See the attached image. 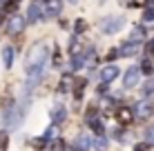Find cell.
I'll list each match as a JSON object with an SVG mask.
<instances>
[{"label":"cell","instance_id":"1","mask_svg":"<svg viewBox=\"0 0 154 151\" xmlns=\"http://www.w3.org/2000/svg\"><path fill=\"white\" fill-rule=\"evenodd\" d=\"M47 56H49V49H47L45 42H36L29 47L27 56H25V71H27V85L34 87L38 85L45 76V65H47Z\"/></svg>","mask_w":154,"mask_h":151},{"label":"cell","instance_id":"2","mask_svg":"<svg viewBox=\"0 0 154 151\" xmlns=\"http://www.w3.org/2000/svg\"><path fill=\"white\" fill-rule=\"evenodd\" d=\"M123 27H125V18H121V16H107V18L100 20V29L105 33H116Z\"/></svg>","mask_w":154,"mask_h":151},{"label":"cell","instance_id":"3","mask_svg":"<svg viewBox=\"0 0 154 151\" xmlns=\"http://www.w3.org/2000/svg\"><path fill=\"white\" fill-rule=\"evenodd\" d=\"M25 25H27V18H20V16H11L7 20V33L9 36H20L25 31Z\"/></svg>","mask_w":154,"mask_h":151},{"label":"cell","instance_id":"4","mask_svg":"<svg viewBox=\"0 0 154 151\" xmlns=\"http://www.w3.org/2000/svg\"><path fill=\"white\" fill-rule=\"evenodd\" d=\"M63 11V0H45L42 4V16L45 18H56Z\"/></svg>","mask_w":154,"mask_h":151},{"label":"cell","instance_id":"5","mask_svg":"<svg viewBox=\"0 0 154 151\" xmlns=\"http://www.w3.org/2000/svg\"><path fill=\"white\" fill-rule=\"evenodd\" d=\"M139 80H141V67H130V69L125 71V76H123L125 89H132V87H136V85H139Z\"/></svg>","mask_w":154,"mask_h":151},{"label":"cell","instance_id":"6","mask_svg":"<svg viewBox=\"0 0 154 151\" xmlns=\"http://www.w3.org/2000/svg\"><path fill=\"white\" fill-rule=\"evenodd\" d=\"M119 74H121V69L116 65H107V67H103V69L98 71V80L103 82V85H109Z\"/></svg>","mask_w":154,"mask_h":151},{"label":"cell","instance_id":"7","mask_svg":"<svg viewBox=\"0 0 154 151\" xmlns=\"http://www.w3.org/2000/svg\"><path fill=\"white\" fill-rule=\"evenodd\" d=\"M114 116H116V120L123 124V127H125V124H130V122L136 118V116H134V109H130V107H121V109H116Z\"/></svg>","mask_w":154,"mask_h":151},{"label":"cell","instance_id":"8","mask_svg":"<svg viewBox=\"0 0 154 151\" xmlns=\"http://www.w3.org/2000/svg\"><path fill=\"white\" fill-rule=\"evenodd\" d=\"M40 18H45V16H42V7L38 2H31L27 7V22H38Z\"/></svg>","mask_w":154,"mask_h":151},{"label":"cell","instance_id":"9","mask_svg":"<svg viewBox=\"0 0 154 151\" xmlns=\"http://www.w3.org/2000/svg\"><path fill=\"white\" fill-rule=\"evenodd\" d=\"M119 49H121V58H130V56H136V51H139V42L127 40V42H123Z\"/></svg>","mask_w":154,"mask_h":151},{"label":"cell","instance_id":"10","mask_svg":"<svg viewBox=\"0 0 154 151\" xmlns=\"http://www.w3.org/2000/svg\"><path fill=\"white\" fill-rule=\"evenodd\" d=\"M152 105H147V102H139V105L134 107V116L139 118V120H145V118L152 116Z\"/></svg>","mask_w":154,"mask_h":151},{"label":"cell","instance_id":"11","mask_svg":"<svg viewBox=\"0 0 154 151\" xmlns=\"http://www.w3.org/2000/svg\"><path fill=\"white\" fill-rule=\"evenodd\" d=\"M49 118H51V122H54V124H63V122H65V118H67V111H65V107L56 105V107L49 111Z\"/></svg>","mask_w":154,"mask_h":151},{"label":"cell","instance_id":"12","mask_svg":"<svg viewBox=\"0 0 154 151\" xmlns=\"http://www.w3.org/2000/svg\"><path fill=\"white\" fill-rule=\"evenodd\" d=\"M145 29L141 27V25H136V27H132V36H130V40H134V42H143L145 40Z\"/></svg>","mask_w":154,"mask_h":151},{"label":"cell","instance_id":"13","mask_svg":"<svg viewBox=\"0 0 154 151\" xmlns=\"http://www.w3.org/2000/svg\"><path fill=\"white\" fill-rule=\"evenodd\" d=\"M2 62H5V67H7V69L14 65V47L7 45V47L2 49Z\"/></svg>","mask_w":154,"mask_h":151},{"label":"cell","instance_id":"14","mask_svg":"<svg viewBox=\"0 0 154 151\" xmlns=\"http://www.w3.org/2000/svg\"><path fill=\"white\" fill-rule=\"evenodd\" d=\"M139 67H141V74H145V76H152L154 74V62H152V58H145Z\"/></svg>","mask_w":154,"mask_h":151},{"label":"cell","instance_id":"15","mask_svg":"<svg viewBox=\"0 0 154 151\" xmlns=\"http://www.w3.org/2000/svg\"><path fill=\"white\" fill-rule=\"evenodd\" d=\"M85 62H87V58H85L83 54H74V58H72V69H74V71H78V69H81V67L85 65Z\"/></svg>","mask_w":154,"mask_h":151},{"label":"cell","instance_id":"16","mask_svg":"<svg viewBox=\"0 0 154 151\" xmlns=\"http://www.w3.org/2000/svg\"><path fill=\"white\" fill-rule=\"evenodd\" d=\"M31 144H34V149L42 151L45 147H49V140H47L45 136H40V138H31Z\"/></svg>","mask_w":154,"mask_h":151},{"label":"cell","instance_id":"17","mask_svg":"<svg viewBox=\"0 0 154 151\" xmlns=\"http://www.w3.org/2000/svg\"><path fill=\"white\" fill-rule=\"evenodd\" d=\"M89 127H92V131L98 133V136H103V133H105V124L100 122L98 118H96V120H89Z\"/></svg>","mask_w":154,"mask_h":151},{"label":"cell","instance_id":"18","mask_svg":"<svg viewBox=\"0 0 154 151\" xmlns=\"http://www.w3.org/2000/svg\"><path fill=\"white\" fill-rule=\"evenodd\" d=\"M143 96H147V98L154 96V78H152V76H150V80L143 85Z\"/></svg>","mask_w":154,"mask_h":151},{"label":"cell","instance_id":"19","mask_svg":"<svg viewBox=\"0 0 154 151\" xmlns=\"http://www.w3.org/2000/svg\"><path fill=\"white\" fill-rule=\"evenodd\" d=\"M89 144H92V140H89L87 136H78V138H76V147H78V149L85 151V149H89Z\"/></svg>","mask_w":154,"mask_h":151},{"label":"cell","instance_id":"20","mask_svg":"<svg viewBox=\"0 0 154 151\" xmlns=\"http://www.w3.org/2000/svg\"><path fill=\"white\" fill-rule=\"evenodd\" d=\"M69 85H72V76H65V80H60V85H58V91L67 93L69 91Z\"/></svg>","mask_w":154,"mask_h":151},{"label":"cell","instance_id":"21","mask_svg":"<svg viewBox=\"0 0 154 151\" xmlns=\"http://www.w3.org/2000/svg\"><path fill=\"white\" fill-rule=\"evenodd\" d=\"M49 149L51 151H65V142H63L60 138H56V140H51V142H49Z\"/></svg>","mask_w":154,"mask_h":151},{"label":"cell","instance_id":"22","mask_svg":"<svg viewBox=\"0 0 154 151\" xmlns=\"http://www.w3.org/2000/svg\"><path fill=\"white\" fill-rule=\"evenodd\" d=\"M74 31H76V33H83V31H87V22H85L83 18H78L76 25H74Z\"/></svg>","mask_w":154,"mask_h":151},{"label":"cell","instance_id":"23","mask_svg":"<svg viewBox=\"0 0 154 151\" xmlns=\"http://www.w3.org/2000/svg\"><path fill=\"white\" fill-rule=\"evenodd\" d=\"M96 116H98V109H96V107H89V109H87V113H85L87 122H89V120H96Z\"/></svg>","mask_w":154,"mask_h":151},{"label":"cell","instance_id":"24","mask_svg":"<svg viewBox=\"0 0 154 151\" xmlns=\"http://www.w3.org/2000/svg\"><path fill=\"white\" fill-rule=\"evenodd\" d=\"M145 142L150 144V147L154 144V127H150V129H145Z\"/></svg>","mask_w":154,"mask_h":151},{"label":"cell","instance_id":"25","mask_svg":"<svg viewBox=\"0 0 154 151\" xmlns=\"http://www.w3.org/2000/svg\"><path fill=\"white\" fill-rule=\"evenodd\" d=\"M54 67H58V69L63 67V60H60V49H58V47L54 49Z\"/></svg>","mask_w":154,"mask_h":151},{"label":"cell","instance_id":"26","mask_svg":"<svg viewBox=\"0 0 154 151\" xmlns=\"http://www.w3.org/2000/svg\"><path fill=\"white\" fill-rule=\"evenodd\" d=\"M143 20H145V22H154V9H152V7L145 9V13H143Z\"/></svg>","mask_w":154,"mask_h":151},{"label":"cell","instance_id":"27","mask_svg":"<svg viewBox=\"0 0 154 151\" xmlns=\"http://www.w3.org/2000/svg\"><path fill=\"white\" fill-rule=\"evenodd\" d=\"M121 56V49L116 47V49H109V54H107V60H114V58H119Z\"/></svg>","mask_w":154,"mask_h":151},{"label":"cell","instance_id":"28","mask_svg":"<svg viewBox=\"0 0 154 151\" xmlns=\"http://www.w3.org/2000/svg\"><path fill=\"white\" fill-rule=\"evenodd\" d=\"M105 144H107V142H105V140H103V136H100V138H96V140H94V147H96V149H100V151H103V149H105Z\"/></svg>","mask_w":154,"mask_h":151},{"label":"cell","instance_id":"29","mask_svg":"<svg viewBox=\"0 0 154 151\" xmlns=\"http://www.w3.org/2000/svg\"><path fill=\"white\" fill-rule=\"evenodd\" d=\"M121 4L127 7V9H132V7H136V4H139V0H121Z\"/></svg>","mask_w":154,"mask_h":151},{"label":"cell","instance_id":"30","mask_svg":"<svg viewBox=\"0 0 154 151\" xmlns=\"http://www.w3.org/2000/svg\"><path fill=\"white\" fill-rule=\"evenodd\" d=\"M96 93H98V96H105V93H107V85H103V82H100V87L96 89Z\"/></svg>","mask_w":154,"mask_h":151},{"label":"cell","instance_id":"31","mask_svg":"<svg viewBox=\"0 0 154 151\" xmlns=\"http://www.w3.org/2000/svg\"><path fill=\"white\" fill-rule=\"evenodd\" d=\"M147 147H150L147 142H143V144H134V151H147Z\"/></svg>","mask_w":154,"mask_h":151},{"label":"cell","instance_id":"32","mask_svg":"<svg viewBox=\"0 0 154 151\" xmlns=\"http://www.w3.org/2000/svg\"><path fill=\"white\" fill-rule=\"evenodd\" d=\"M145 51H147V54H150V56L154 54V40H150V42L145 45Z\"/></svg>","mask_w":154,"mask_h":151},{"label":"cell","instance_id":"33","mask_svg":"<svg viewBox=\"0 0 154 151\" xmlns=\"http://www.w3.org/2000/svg\"><path fill=\"white\" fill-rule=\"evenodd\" d=\"M74 151H83V149H78V147H76V149H74Z\"/></svg>","mask_w":154,"mask_h":151},{"label":"cell","instance_id":"34","mask_svg":"<svg viewBox=\"0 0 154 151\" xmlns=\"http://www.w3.org/2000/svg\"><path fill=\"white\" fill-rule=\"evenodd\" d=\"M11 2H20V0H11Z\"/></svg>","mask_w":154,"mask_h":151},{"label":"cell","instance_id":"35","mask_svg":"<svg viewBox=\"0 0 154 151\" xmlns=\"http://www.w3.org/2000/svg\"><path fill=\"white\" fill-rule=\"evenodd\" d=\"M72 2H76V0H72Z\"/></svg>","mask_w":154,"mask_h":151},{"label":"cell","instance_id":"36","mask_svg":"<svg viewBox=\"0 0 154 151\" xmlns=\"http://www.w3.org/2000/svg\"><path fill=\"white\" fill-rule=\"evenodd\" d=\"M0 4H2V0H0Z\"/></svg>","mask_w":154,"mask_h":151},{"label":"cell","instance_id":"37","mask_svg":"<svg viewBox=\"0 0 154 151\" xmlns=\"http://www.w3.org/2000/svg\"><path fill=\"white\" fill-rule=\"evenodd\" d=\"M152 2H154V0H152Z\"/></svg>","mask_w":154,"mask_h":151}]
</instances>
